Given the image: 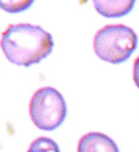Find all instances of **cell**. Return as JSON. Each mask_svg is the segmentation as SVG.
<instances>
[{"label": "cell", "instance_id": "6da1fadb", "mask_svg": "<svg viewBox=\"0 0 139 152\" xmlns=\"http://www.w3.org/2000/svg\"><path fill=\"white\" fill-rule=\"evenodd\" d=\"M0 46L6 58L17 66L29 67L50 55L54 40L50 33L31 23L10 24L1 34Z\"/></svg>", "mask_w": 139, "mask_h": 152}, {"label": "cell", "instance_id": "7a4b0ae2", "mask_svg": "<svg viewBox=\"0 0 139 152\" xmlns=\"http://www.w3.org/2000/svg\"><path fill=\"white\" fill-rule=\"evenodd\" d=\"M138 45L135 32L124 24H109L99 29L93 40L95 55L110 63L128 60Z\"/></svg>", "mask_w": 139, "mask_h": 152}, {"label": "cell", "instance_id": "3957f363", "mask_svg": "<svg viewBox=\"0 0 139 152\" xmlns=\"http://www.w3.org/2000/svg\"><path fill=\"white\" fill-rule=\"evenodd\" d=\"M67 115L66 101L51 86L38 89L29 101V116L37 128L51 132L64 123Z\"/></svg>", "mask_w": 139, "mask_h": 152}, {"label": "cell", "instance_id": "277c9868", "mask_svg": "<svg viewBox=\"0 0 139 152\" xmlns=\"http://www.w3.org/2000/svg\"><path fill=\"white\" fill-rule=\"evenodd\" d=\"M77 152H120L116 142L101 133H88L79 141Z\"/></svg>", "mask_w": 139, "mask_h": 152}, {"label": "cell", "instance_id": "5b68a950", "mask_svg": "<svg viewBox=\"0 0 139 152\" xmlns=\"http://www.w3.org/2000/svg\"><path fill=\"white\" fill-rule=\"evenodd\" d=\"M133 0H94L93 5L100 15L109 18L122 17L131 12L134 6Z\"/></svg>", "mask_w": 139, "mask_h": 152}, {"label": "cell", "instance_id": "8992f818", "mask_svg": "<svg viewBox=\"0 0 139 152\" xmlns=\"http://www.w3.org/2000/svg\"><path fill=\"white\" fill-rule=\"evenodd\" d=\"M27 152H61L56 141L49 137H38L31 144Z\"/></svg>", "mask_w": 139, "mask_h": 152}, {"label": "cell", "instance_id": "52a82bcc", "mask_svg": "<svg viewBox=\"0 0 139 152\" xmlns=\"http://www.w3.org/2000/svg\"><path fill=\"white\" fill-rule=\"evenodd\" d=\"M33 4V0H0V7L10 14H16L27 10Z\"/></svg>", "mask_w": 139, "mask_h": 152}, {"label": "cell", "instance_id": "ba28073f", "mask_svg": "<svg viewBox=\"0 0 139 152\" xmlns=\"http://www.w3.org/2000/svg\"><path fill=\"white\" fill-rule=\"evenodd\" d=\"M133 80L137 88H139V56L135 58L134 65H133Z\"/></svg>", "mask_w": 139, "mask_h": 152}]
</instances>
